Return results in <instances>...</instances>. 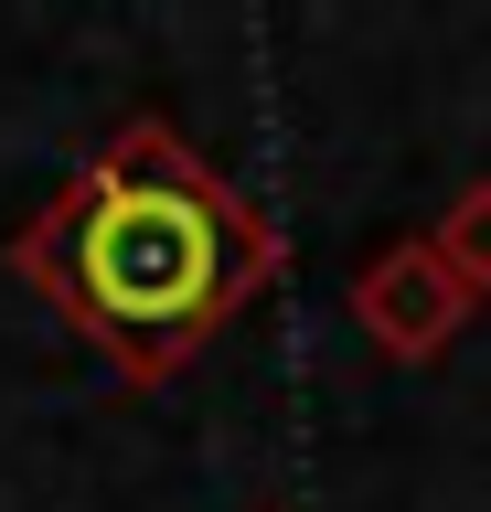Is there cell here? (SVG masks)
I'll list each match as a JSON object with an SVG mask.
<instances>
[{"label":"cell","instance_id":"3","mask_svg":"<svg viewBox=\"0 0 491 512\" xmlns=\"http://www.w3.org/2000/svg\"><path fill=\"white\" fill-rule=\"evenodd\" d=\"M417 235L438 246V267H449V278H459V288H470V299L491 310V171H481V182H459L449 203H438V214L417 224Z\"/></svg>","mask_w":491,"mask_h":512},{"label":"cell","instance_id":"2","mask_svg":"<svg viewBox=\"0 0 491 512\" xmlns=\"http://www.w3.org/2000/svg\"><path fill=\"white\" fill-rule=\"evenodd\" d=\"M342 310H353V331L385 363H406V374H427V363H449V342L481 320V299L438 267V246L427 235H385V246L353 256V278H342Z\"/></svg>","mask_w":491,"mask_h":512},{"label":"cell","instance_id":"1","mask_svg":"<svg viewBox=\"0 0 491 512\" xmlns=\"http://www.w3.org/2000/svg\"><path fill=\"white\" fill-rule=\"evenodd\" d=\"M11 278L75 342H97L118 384H171L289 278V235L171 118H118L54 182V203L22 214Z\"/></svg>","mask_w":491,"mask_h":512}]
</instances>
